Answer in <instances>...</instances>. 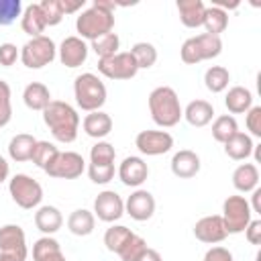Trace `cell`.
<instances>
[{
	"instance_id": "30",
	"label": "cell",
	"mask_w": 261,
	"mask_h": 261,
	"mask_svg": "<svg viewBox=\"0 0 261 261\" xmlns=\"http://www.w3.org/2000/svg\"><path fill=\"white\" fill-rule=\"evenodd\" d=\"M224 106L228 108V112L232 114H243L253 106V94L251 90L243 88V86H232L228 90V94L224 96Z\"/></svg>"
},
{
	"instance_id": "3",
	"label": "cell",
	"mask_w": 261,
	"mask_h": 261,
	"mask_svg": "<svg viewBox=\"0 0 261 261\" xmlns=\"http://www.w3.org/2000/svg\"><path fill=\"white\" fill-rule=\"evenodd\" d=\"M73 96H75V104L86 110V112H94L100 110L106 104V86L104 82L96 75V73H82L75 77L73 82Z\"/></svg>"
},
{
	"instance_id": "39",
	"label": "cell",
	"mask_w": 261,
	"mask_h": 261,
	"mask_svg": "<svg viewBox=\"0 0 261 261\" xmlns=\"http://www.w3.org/2000/svg\"><path fill=\"white\" fill-rule=\"evenodd\" d=\"M39 8L43 12V18H45V24L47 27H55L63 20V10H61V2L59 0H43L39 2Z\"/></svg>"
},
{
	"instance_id": "50",
	"label": "cell",
	"mask_w": 261,
	"mask_h": 261,
	"mask_svg": "<svg viewBox=\"0 0 261 261\" xmlns=\"http://www.w3.org/2000/svg\"><path fill=\"white\" fill-rule=\"evenodd\" d=\"M251 212L261 214V188H255L253 190V206H251Z\"/></svg>"
},
{
	"instance_id": "38",
	"label": "cell",
	"mask_w": 261,
	"mask_h": 261,
	"mask_svg": "<svg viewBox=\"0 0 261 261\" xmlns=\"http://www.w3.org/2000/svg\"><path fill=\"white\" fill-rule=\"evenodd\" d=\"M145 249H147V243H145V239L143 237H139V234H135L133 232V237L124 243V247L116 253L122 261H137L143 253H145Z\"/></svg>"
},
{
	"instance_id": "2",
	"label": "cell",
	"mask_w": 261,
	"mask_h": 261,
	"mask_svg": "<svg viewBox=\"0 0 261 261\" xmlns=\"http://www.w3.org/2000/svg\"><path fill=\"white\" fill-rule=\"evenodd\" d=\"M149 112H151L153 122L163 128L175 126L184 116L179 98H177L175 90L169 86H157L149 94Z\"/></svg>"
},
{
	"instance_id": "20",
	"label": "cell",
	"mask_w": 261,
	"mask_h": 261,
	"mask_svg": "<svg viewBox=\"0 0 261 261\" xmlns=\"http://www.w3.org/2000/svg\"><path fill=\"white\" fill-rule=\"evenodd\" d=\"M82 126H84V130H86L88 137L100 141V139H104L112 130V118H110V114H106L102 110H94V112H88L86 114Z\"/></svg>"
},
{
	"instance_id": "36",
	"label": "cell",
	"mask_w": 261,
	"mask_h": 261,
	"mask_svg": "<svg viewBox=\"0 0 261 261\" xmlns=\"http://www.w3.org/2000/svg\"><path fill=\"white\" fill-rule=\"evenodd\" d=\"M57 153H59V149H57L53 143H49V141H37L31 161H33L37 167H41V169L45 171V169L53 163V159L57 157Z\"/></svg>"
},
{
	"instance_id": "28",
	"label": "cell",
	"mask_w": 261,
	"mask_h": 261,
	"mask_svg": "<svg viewBox=\"0 0 261 261\" xmlns=\"http://www.w3.org/2000/svg\"><path fill=\"white\" fill-rule=\"evenodd\" d=\"M33 259L35 261H67L59 243L53 237H41L33 245Z\"/></svg>"
},
{
	"instance_id": "4",
	"label": "cell",
	"mask_w": 261,
	"mask_h": 261,
	"mask_svg": "<svg viewBox=\"0 0 261 261\" xmlns=\"http://www.w3.org/2000/svg\"><path fill=\"white\" fill-rule=\"evenodd\" d=\"M75 29L80 33V39H88V41H96L98 37L112 33L114 29V14L98 8L96 4H92L88 10L80 12V16L75 18Z\"/></svg>"
},
{
	"instance_id": "22",
	"label": "cell",
	"mask_w": 261,
	"mask_h": 261,
	"mask_svg": "<svg viewBox=\"0 0 261 261\" xmlns=\"http://www.w3.org/2000/svg\"><path fill=\"white\" fill-rule=\"evenodd\" d=\"M259 184V169L255 163H241L234 171H232V186L234 190L247 194L253 192Z\"/></svg>"
},
{
	"instance_id": "44",
	"label": "cell",
	"mask_w": 261,
	"mask_h": 261,
	"mask_svg": "<svg viewBox=\"0 0 261 261\" xmlns=\"http://www.w3.org/2000/svg\"><path fill=\"white\" fill-rule=\"evenodd\" d=\"M18 57H20V51L16 49V45H12V43H2L0 45V65L10 67V65L16 63Z\"/></svg>"
},
{
	"instance_id": "49",
	"label": "cell",
	"mask_w": 261,
	"mask_h": 261,
	"mask_svg": "<svg viewBox=\"0 0 261 261\" xmlns=\"http://www.w3.org/2000/svg\"><path fill=\"white\" fill-rule=\"evenodd\" d=\"M137 261H161V255H159V251H155V249L147 247V249H145V253H143Z\"/></svg>"
},
{
	"instance_id": "52",
	"label": "cell",
	"mask_w": 261,
	"mask_h": 261,
	"mask_svg": "<svg viewBox=\"0 0 261 261\" xmlns=\"http://www.w3.org/2000/svg\"><path fill=\"white\" fill-rule=\"evenodd\" d=\"M92 4H96L98 8H104V10H108V12H114V8H116V4L110 2V0H94Z\"/></svg>"
},
{
	"instance_id": "34",
	"label": "cell",
	"mask_w": 261,
	"mask_h": 261,
	"mask_svg": "<svg viewBox=\"0 0 261 261\" xmlns=\"http://www.w3.org/2000/svg\"><path fill=\"white\" fill-rule=\"evenodd\" d=\"M130 237H133V230H130V228H126V226H122V224H112V226L106 228V232H104V245H106L108 251L118 253Z\"/></svg>"
},
{
	"instance_id": "1",
	"label": "cell",
	"mask_w": 261,
	"mask_h": 261,
	"mask_svg": "<svg viewBox=\"0 0 261 261\" xmlns=\"http://www.w3.org/2000/svg\"><path fill=\"white\" fill-rule=\"evenodd\" d=\"M43 120L59 143H73L77 139L80 114L67 102L51 100L49 106L43 110Z\"/></svg>"
},
{
	"instance_id": "27",
	"label": "cell",
	"mask_w": 261,
	"mask_h": 261,
	"mask_svg": "<svg viewBox=\"0 0 261 261\" xmlns=\"http://www.w3.org/2000/svg\"><path fill=\"white\" fill-rule=\"evenodd\" d=\"M253 149H255V145H253V141H251V137L247 135V133H234L226 143H224V153L230 157V159H234V161H243V159H247L251 153H253Z\"/></svg>"
},
{
	"instance_id": "8",
	"label": "cell",
	"mask_w": 261,
	"mask_h": 261,
	"mask_svg": "<svg viewBox=\"0 0 261 261\" xmlns=\"http://www.w3.org/2000/svg\"><path fill=\"white\" fill-rule=\"evenodd\" d=\"M251 204L245 200V196H228L222 204V222L228 234H239L245 232L247 224L253 220L251 218Z\"/></svg>"
},
{
	"instance_id": "9",
	"label": "cell",
	"mask_w": 261,
	"mask_h": 261,
	"mask_svg": "<svg viewBox=\"0 0 261 261\" xmlns=\"http://www.w3.org/2000/svg\"><path fill=\"white\" fill-rule=\"evenodd\" d=\"M98 71L108 80H130L137 75L139 67L130 51H118L110 57L98 59Z\"/></svg>"
},
{
	"instance_id": "48",
	"label": "cell",
	"mask_w": 261,
	"mask_h": 261,
	"mask_svg": "<svg viewBox=\"0 0 261 261\" xmlns=\"http://www.w3.org/2000/svg\"><path fill=\"white\" fill-rule=\"evenodd\" d=\"M61 2V10H63V14H71V12H75V10H80V8H84V0H75V2H69V0H59Z\"/></svg>"
},
{
	"instance_id": "5",
	"label": "cell",
	"mask_w": 261,
	"mask_h": 261,
	"mask_svg": "<svg viewBox=\"0 0 261 261\" xmlns=\"http://www.w3.org/2000/svg\"><path fill=\"white\" fill-rule=\"evenodd\" d=\"M220 51H222V41H220V37L202 33V35H196V37L186 39L184 45H181L179 55H181V61H184V63L196 65V63H200V61L218 57Z\"/></svg>"
},
{
	"instance_id": "18",
	"label": "cell",
	"mask_w": 261,
	"mask_h": 261,
	"mask_svg": "<svg viewBox=\"0 0 261 261\" xmlns=\"http://www.w3.org/2000/svg\"><path fill=\"white\" fill-rule=\"evenodd\" d=\"M171 171L175 177L190 179L200 171V157L190 149H181L171 157Z\"/></svg>"
},
{
	"instance_id": "7",
	"label": "cell",
	"mask_w": 261,
	"mask_h": 261,
	"mask_svg": "<svg viewBox=\"0 0 261 261\" xmlns=\"http://www.w3.org/2000/svg\"><path fill=\"white\" fill-rule=\"evenodd\" d=\"M8 192L12 196V200L16 202V206L31 210L37 208L43 200V188L37 179H33L27 173H16L10 181H8Z\"/></svg>"
},
{
	"instance_id": "21",
	"label": "cell",
	"mask_w": 261,
	"mask_h": 261,
	"mask_svg": "<svg viewBox=\"0 0 261 261\" xmlns=\"http://www.w3.org/2000/svg\"><path fill=\"white\" fill-rule=\"evenodd\" d=\"M63 224V216L59 212V208L55 206H41L37 212H35V226L45 234V237H51L53 232H57Z\"/></svg>"
},
{
	"instance_id": "15",
	"label": "cell",
	"mask_w": 261,
	"mask_h": 261,
	"mask_svg": "<svg viewBox=\"0 0 261 261\" xmlns=\"http://www.w3.org/2000/svg\"><path fill=\"white\" fill-rule=\"evenodd\" d=\"M59 61L65 67H80L88 59V45L80 37H65L59 45Z\"/></svg>"
},
{
	"instance_id": "32",
	"label": "cell",
	"mask_w": 261,
	"mask_h": 261,
	"mask_svg": "<svg viewBox=\"0 0 261 261\" xmlns=\"http://www.w3.org/2000/svg\"><path fill=\"white\" fill-rule=\"evenodd\" d=\"M130 55H133V59H135V63H137L139 69H149L157 61V49L151 43H147V41L135 43L130 47Z\"/></svg>"
},
{
	"instance_id": "42",
	"label": "cell",
	"mask_w": 261,
	"mask_h": 261,
	"mask_svg": "<svg viewBox=\"0 0 261 261\" xmlns=\"http://www.w3.org/2000/svg\"><path fill=\"white\" fill-rule=\"evenodd\" d=\"M88 175L94 184H108L114 177V163H90Z\"/></svg>"
},
{
	"instance_id": "35",
	"label": "cell",
	"mask_w": 261,
	"mask_h": 261,
	"mask_svg": "<svg viewBox=\"0 0 261 261\" xmlns=\"http://www.w3.org/2000/svg\"><path fill=\"white\" fill-rule=\"evenodd\" d=\"M234 133H239V124H237V118L230 116V114H222L214 120L212 124V137L218 141V143H226Z\"/></svg>"
},
{
	"instance_id": "43",
	"label": "cell",
	"mask_w": 261,
	"mask_h": 261,
	"mask_svg": "<svg viewBox=\"0 0 261 261\" xmlns=\"http://www.w3.org/2000/svg\"><path fill=\"white\" fill-rule=\"evenodd\" d=\"M12 118V104H10V86L0 80V128L6 126Z\"/></svg>"
},
{
	"instance_id": "19",
	"label": "cell",
	"mask_w": 261,
	"mask_h": 261,
	"mask_svg": "<svg viewBox=\"0 0 261 261\" xmlns=\"http://www.w3.org/2000/svg\"><path fill=\"white\" fill-rule=\"evenodd\" d=\"M177 12H179V20L184 27L198 29L204 22L206 6L202 0H177Z\"/></svg>"
},
{
	"instance_id": "37",
	"label": "cell",
	"mask_w": 261,
	"mask_h": 261,
	"mask_svg": "<svg viewBox=\"0 0 261 261\" xmlns=\"http://www.w3.org/2000/svg\"><path fill=\"white\" fill-rule=\"evenodd\" d=\"M118 47H120V39H118L116 33H106V35L98 37L96 41H92V49H94V53H96L100 59L118 53Z\"/></svg>"
},
{
	"instance_id": "13",
	"label": "cell",
	"mask_w": 261,
	"mask_h": 261,
	"mask_svg": "<svg viewBox=\"0 0 261 261\" xmlns=\"http://www.w3.org/2000/svg\"><path fill=\"white\" fill-rule=\"evenodd\" d=\"M226 228H224V222H222V216L220 214H210V216H204L200 218L196 224H194V237L206 245H216L220 241L226 239Z\"/></svg>"
},
{
	"instance_id": "23",
	"label": "cell",
	"mask_w": 261,
	"mask_h": 261,
	"mask_svg": "<svg viewBox=\"0 0 261 261\" xmlns=\"http://www.w3.org/2000/svg\"><path fill=\"white\" fill-rule=\"evenodd\" d=\"M22 100H24V104H27V108H31V110H45L47 106H49V102H51V92H49V88L45 86V84H41V82H31L27 88H24V92H22Z\"/></svg>"
},
{
	"instance_id": "33",
	"label": "cell",
	"mask_w": 261,
	"mask_h": 261,
	"mask_svg": "<svg viewBox=\"0 0 261 261\" xmlns=\"http://www.w3.org/2000/svg\"><path fill=\"white\" fill-rule=\"evenodd\" d=\"M228 82H230V73H228V69L222 67V65H212V67H208L206 73H204V84H206V88H208L212 94L224 92L226 86H228Z\"/></svg>"
},
{
	"instance_id": "46",
	"label": "cell",
	"mask_w": 261,
	"mask_h": 261,
	"mask_svg": "<svg viewBox=\"0 0 261 261\" xmlns=\"http://www.w3.org/2000/svg\"><path fill=\"white\" fill-rule=\"evenodd\" d=\"M204 261H234L232 253L224 247H210L204 255Z\"/></svg>"
},
{
	"instance_id": "12",
	"label": "cell",
	"mask_w": 261,
	"mask_h": 261,
	"mask_svg": "<svg viewBox=\"0 0 261 261\" xmlns=\"http://www.w3.org/2000/svg\"><path fill=\"white\" fill-rule=\"evenodd\" d=\"M124 214V202L114 190H104L94 200V216L102 222H114Z\"/></svg>"
},
{
	"instance_id": "45",
	"label": "cell",
	"mask_w": 261,
	"mask_h": 261,
	"mask_svg": "<svg viewBox=\"0 0 261 261\" xmlns=\"http://www.w3.org/2000/svg\"><path fill=\"white\" fill-rule=\"evenodd\" d=\"M247 128L253 137H261V106H251L247 110Z\"/></svg>"
},
{
	"instance_id": "25",
	"label": "cell",
	"mask_w": 261,
	"mask_h": 261,
	"mask_svg": "<svg viewBox=\"0 0 261 261\" xmlns=\"http://www.w3.org/2000/svg\"><path fill=\"white\" fill-rule=\"evenodd\" d=\"M35 145H37V139L33 135H27V133L14 135L8 143V155H10L12 161H18V163L20 161H31Z\"/></svg>"
},
{
	"instance_id": "40",
	"label": "cell",
	"mask_w": 261,
	"mask_h": 261,
	"mask_svg": "<svg viewBox=\"0 0 261 261\" xmlns=\"http://www.w3.org/2000/svg\"><path fill=\"white\" fill-rule=\"evenodd\" d=\"M114 157H116V151L106 141H98L90 149V163H114Z\"/></svg>"
},
{
	"instance_id": "31",
	"label": "cell",
	"mask_w": 261,
	"mask_h": 261,
	"mask_svg": "<svg viewBox=\"0 0 261 261\" xmlns=\"http://www.w3.org/2000/svg\"><path fill=\"white\" fill-rule=\"evenodd\" d=\"M202 27L206 29L208 35L220 37V33H224L226 27H228V14H226V10H222V8H218V6H210V8H206Z\"/></svg>"
},
{
	"instance_id": "14",
	"label": "cell",
	"mask_w": 261,
	"mask_h": 261,
	"mask_svg": "<svg viewBox=\"0 0 261 261\" xmlns=\"http://www.w3.org/2000/svg\"><path fill=\"white\" fill-rule=\"evenodd\" d=\"M124 212L133 220H139V222L149 220L153 216V212H155V198H153V194L147 192V190H135L126 198V202H124Z\"/></svg>"
},
{
	"instance_id": "10",
	"label": "cell",
	"mask_w": 261,
	"mask_h": 261,
	"mask_svg": "<svg viewBox=\"0 0 261 261\" xmlns=\"http://www.w3.org/2000/svg\"><path fill=\"white\" fill-rule=\"evenodd\" d=\"M86 161L80 153L75 151H59L53 163L45 169L49 177H59V179H75L84 173Z\"/></svg>"
},
{
	"instance_id": "16",
	"label": "cell",
	"mask_w": 261,
	"mask_h": 261,
	"mask_svg": "<svg viewBox=\"0 0 261 261\" xmlns=\"http://www.w3.org/2000/svg\"><path fill=\"white\" fill-rule=\"evenodd\" d=\"M147 175H149V165L141 157H135V155L124 157L118 167V177L128 188H139L147 179Z\"/></svg>"
},
{
	"instance_id": "51",
	"label": "cell",
	"mask_w": 261,
	"mask_h": 261,
	"mask_svg": "<svg viewBox=\"0 0 261 261\" xmlns=\"http://www.w3.org/2000/svg\"><path fill=\"white\" fill-rule=\"evenodd\" d=\"M8 173H10V167H8V161L0 155V184L8 179Z\"/></svg>"
},
{
	"instance_id": "17",
	"label": "cell",
	"mask_w": 261,
	"mask_h": 261,
	"mask_svg": "<svg viewBox=\"0 0 261 261\" xmlns=\"http://www.w3.org/2000/svg\"><path fill=\"white\" fill-rule=\"evenodd\" d=\"M0 253H16L27 257V237L18 224H4L0 228Z\"/></svg>"
},
{
	"instance_id": "11",
	"label": "cell",
	"mask_w": 261,
	"mask_h": 261,
	"mask_svg": "<svg viewBox=\"0 0 261 261\" xmlns=\"http://www.w3.org/2000/svg\"><path fill=\"white\" fill-rule=\"evenodd\" d=\"M135 145L143 155L157 157L173 147V137L167 130H141L135 139Z\"/></svg>"
},
{
	"instance_id": "41",
	"label": "cell",
	"mask_w": 261,
	"mask_h": 261,
	"mask_svg": "<svg viewBox=\"0 0 261 261\" xmlns=\"http://www.w3.org/2000/svg\"><path fill=\"white\" fill-rule=\"evenodd\" d=\"M22 12L20 0H0V27L12 24Z\"/></svg>"
},
{
	"instance_id": "6",
	"label": "cell",
	"mask_w": 261,
	"mask_h": 261,
	"mask_svg": "<svg viewBox=\"0 0 261 261\" xmlns=\"http://www.w3.org/2000/svg\"><path fill=\"white\" fill-rule=\"evenodd\" d=\"M55 55H57V47H55L53 39H49L45 35L29 39L20 49V61L29 69H41V67L49 65L55 59Z\"/></svg>"
},
{
	"instance_id": "29",
	"label": "cell",
	"mask_w": 261,
	"mask_h": 261,
	"mask_svg": "<svg viewBox=\"0 0 261 261\" xmlns=\"http://www.w3.org/2000/svg\"><path fill=\"white\" fill-rule=\"evenodd\" d=\"M20 29L27 35H31V39L43 35V31L47 29V24H45V18H43V12H41L39 4H29L24 8V12L20 16Z\"/></svg>"
},
{
	"instance_id": "47",
	"label": "cell",
	"mask_w": 261,
	"mask_h": 261,
	"mask_svg": "<svg viewBox=\"0 0 261 261\" xmlns=\"http://www.w3.org/2000/svg\"><path fill=\"white\" fill-rule=\"evenodd\" d=\"M245 237L251 245H259L261 243V220H251L245 228Z\"/></svg>"
},
{
	"instance_id": "26",
	"label": "cell",
	"mask_w": 261,
	"mask_h": 261,
	"mask_svg": "<svg viewBox=\"0 0 261 261\" xmlns=\"http://www.w3.org/2000/svg\"><path fill=\"white\" fill-rule=\"evenodd\" d=\"M94 226H96V216L94 212L86 210V208H77L69 214L67 218V228L71 234L75 237H88L94 232Z\"/></svg>"
},
{
	"instance_id": "53",
	"label": "cell",
	"mask_w": 261,
	"mask_h": 261,
	"mask_svg": "<svg viewBox=\"0 0 261 261\" xmlns=\"http://www.w3.org/2000/svg\"><path fill=\"white\" fill-rule=\"evenodd\" d=\"M27 257L16 255V253H0V261H24Z\"/></svg>"
},
{
	"instance_id": "24",
	"label": "cell",
	"mask_w": 261,
	"mask_h": 261,
	"mask_svg": "<svg viewBox=\"0 0 261 261\" xmlns=\"http://www.w3.org/2000/svg\"><path fill=\"white\" fill-rule=\"evenodd\" d=\"M214 116V106L208 100H192L186 110H184V118L192 124V126H206Z\"/></svg>"
}]
</instances>
